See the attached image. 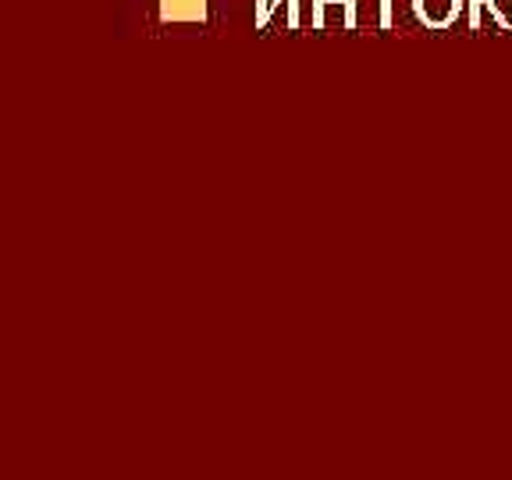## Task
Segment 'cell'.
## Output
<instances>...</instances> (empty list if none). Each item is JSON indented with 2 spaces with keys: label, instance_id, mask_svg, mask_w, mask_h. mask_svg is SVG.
I'll use <instances>...</instances> for the list:
<instances>
[{
  "label": "cell",
  "instance_id": "obj_4",
  "mask_svg": "<svg viewBox=\"0 0 512 480\" xmlns=\"http://www.w3.org/2000/svg\"><path fill=\"white\" fill-rule=\"evenodd\" d=\"M488 11L502 29H512V0H488Z\"/></svg>",
  "mask_w": 512,
  "mask_h": 480
},
{
  "label": "cell",
  "instance_id": "obj_3",
  "mask_svg": "<svg viewBox=\"0 0 512 480\" xmlns=\"http://www.w3.org/2000/svg\"><path fill=\"white\" fill-rule=\"evenodd\" d=\"M370 25V29H388V0H352L349 29Z\"/></svg>",
  "mask_w": 512,
  "mask_h": 480
},
{
  "label": "cell",
  "instance_id": "obj_5",
  "mask_svg": "<svg viewBox=\"0 0 512 480\" xmlns=\"http://www.w3.org/2000/svg\"><path fill=\"white\" fill-rule=\"evenodd\" d=\"M484 8H488V0H466V25H470L473 32L484 22Z\"/></svg>",
  "mask_w": 512,
  "mask_h": 480
},
{
  "label": "cell",
  "instance_id": "obj_8",
  "mask_svg": "<svg viewBox=\"0 0 512 480\" xmlns=\"http://www.w3.org/2000/svg\"><path fill=\"white\" fill-rule=\"evenodd\" d=\"M324 4H349V18H352V0H313V11L324 8Z\"/></svg>",
  "mask_w": 512,
  "mask_h": 480
},
{
  "label": "cell",
  "instance_id": "obj_1",
  "mask_svg": "<svg viewBox=\"0 0 512 480\" xmlns=\"http://www.w3.org/2000/svg\"><path fill=\"white\" fill-rule=\"evenodd\" d=\"M466 11V0H413V18L427 29H448Z\"/></svg>",
  "mask_w": 512,
  "mask_h": 480
},
{
  "label": "cell",
  "instance_id": "obj_6",
  "mask_svg": "<svg viewBox=\"0 0 512 480\" xmlns=\"http://www.w3.org/2000/svg\"><path fill=\"white\" fill-rule=\"evenodd\" d=\"M256 4H260V8H256V25H267L274 15V8H278V4H288V0H256Z\"/></svg>",
  "mask_w": 512,
  "mask_h": 480
},
{
  "label": "cell",
  "instance_id": "obj_2",
  "mask_svg": "<svg viewBox=\"0 0 512 480\" xmlns=\"http://www.w3.org/2000/svg\"><path fill=\"white\" fill-rule=\"evenodd\" d=\"M210 0H160L164 22H207Z\"/></svg>",
  "mask_w": 512,
  "mask_h": 480
},
{
  "label": "cell",
  "instance_id": "obj_7",
  "mask_svg": "<svg viewBox=\"0 0 512 480\" xmlns=\"http://www.w3.org/2000/svg\"><path fill=\"white\" fill-rule=\"evenodd\" d=\"M285 8H288L285 25H288V29H299V25H303V18H299V0H288Z\"/></svg>",
  "mask_w": 512,
  "mask_h": 480
}]
</instances>
